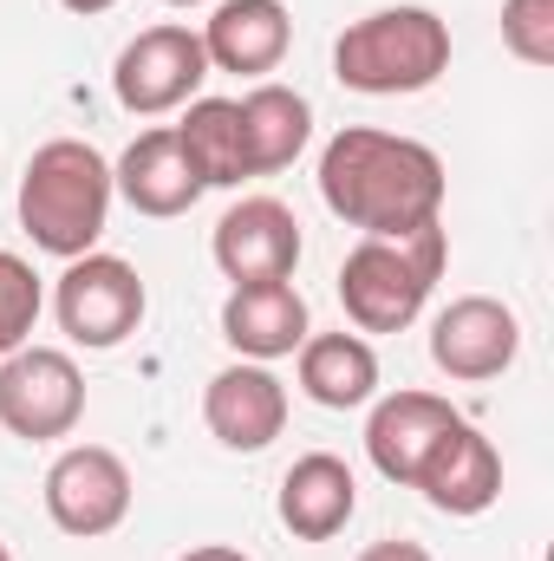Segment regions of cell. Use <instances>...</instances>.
Listing matches in <instances>:
<instances>
[{
    "label": "cell",
    "instance_id": "obj_1",
    "mask_svg": "<svg viewBox=\"0 0 554 561\" xmlns=\"http://www.w3.org/2000/svg\"><path fill=\"white\" fill-rule=\"evenodd\" d=\"M443 157L417 138L346 125L320 150V196L359 236H412L443 222Z\"/></svg>",
    "mask_w": 554,
    "mask_h": 561
},
{
    "label": "cell",
    "instance_id": "obj_2",
    "mask_svg": "<svg viewBox=\"0 0 554 561\" xmlns=\"http://www.w3.org/2000/svg\"><path fill=\"white\" fill-rule=\"evenodd\" d=\"M112 163L85 138H53L39 144L20 170V229L33 236V249L79 262L99 249L105 216H112Z\"/></svg>",
    "mask_w": 554,
    "mask_h": 561
},
{
    "label": "cell",
    "instance_id": "obj_3",
    "mask_svg": "<svg viewBox=\"0 0 554 561\" xmlns=\"http://www.w3.org/2000/svg\"><path fill=\"white\" fill-rule=\"evenodd\" d=\"M450 72V26L430 7H379L333 39V79L366 99H412Z\"/></svg>",
    "mask_w": 554,
    "mask_h": 561
},
{
    "label": "cell",
    "instance_id": "obj_4",
    "mask_svg": "<svg viewBox=\"0 0 554 561\" xmlns=\"http://www.w3.org/2000/svg\"><path fill=\"white\" fill-rule=\"evenodd\" d=\"M443 222H424L412 236H366L346 262H339V307L359 333H405L430 287L443 275Z\"/></svg>",
    "mask_w": 554,
    "mask_h": 561
},
{
    "label": "cell",
    "instance_id": "obj_5",
    "mask_svg": "<svg viewBox=\"0 0 554 561\" xmlns=\"http://www.w3.org/2000/svg\"><path fill=\"white\" fill-rule=\"evenodd\" d=\"M143 307H150V294H143L138 268L125 255H99V249L79 255V262H66L59 294H53V313H59L66 340H79L85 353L125 346L143 327Z\"/></svg>",
    "mask_w": 554,
    "mask_h": 561
},
{
    "label": "cell",
    "instance_id": "obj_6",
    "mask_svg": "<svg viewBox=\"0 0 554 561\" xmlns=\"http://www.w3.org/2000/svg\"><path fill=\"white\" fill-rule=\"evenodd\" d=\"M85 419V373L59 346H20L0 359V424L26 444H53Z\"/></svg>",
    "mask_w": 554,
    "mask_h": 561
},
{
    "label": "cell",
    "instance_id": "obj_7",
    "mask_svg": "<svg viewBox=\"0 0 554 561\" xmlns=\"http://www.w3.org/2000/svg\"><path fill=\"white\" fill-rule=\"evenodd\" d=\"M203 79H209V53H203V33L189 26H143L112 66V92L131 118H163L189 105Z\"/></svg>",
    "mask_w": 554,
    "mask_h": 561
},
{
    "label": "cell",
    "instance_id": "obj_8",
    "mask_svg": "<svg viewBox=\"0 0 554 561\" xmlns=\"http://www.w3.org/2000/svg\"><path fill=\"white\" fill-rule=\"evenodd\" d=\"M46 516H53V529L79 536V542L112 536L131 516V470H125V457L105 450V444L59 450L53 470H46Z\"/></svg>",
    "mask_w": 554,
    "mask_h": 561
},
{
    "label": "cell",
    "instance_id": "obj_9",
    "mask_svg": "<svg viewBox=\"0 0 554 561\" xmlns=\"http://www.w3.org/2000/svg\"><path fill=\"white\" fill-rule=\"evenodd\" d=\"M516 353H522V320H516V307H503L489 294H463L430 320V359L443 379H463V386L503 379L516 366Z\"/></svg>",
    "mask_w": 554,
    "mask_h": 561
},
{
    "label": "cell",
    "instance_id": "obj_10",
    "mask_svg": "<svg viewBox=\"0 0 554 561\" xmlns=\"http://www.w3.org/2000/svg\"><path fill=\"white\" fill-rule=\"evenodd\" d=\"M216 268L249 287V280H287L300 268V222L280 196H242L222 222H216Z\"/></svg>",
    "mask_w": 554,
    "mask_h": 561
},
{
    "label": "cell",
    "instance_id": "obj_11",
    "mask_svg": "<svg viewBox=\"0 0 554 561\" xmlns=\"http://www.w3.org/2000/svg\"><path fill=\"white\" fill-rule=\"evenodd\" d=\"M457 424H463V412H457L450 399H437V392H392V399H379L372 419H366V457H372V470H379L385 483L412 490L417 470L430 463V450H437Z\"/></svg>",
    "mask_w": 554,
    "mask_h": 561
},
{
    "label": "cell",
    "instance_id": "obj_12",
    "mask_svg": "<svg viewBox=\"0 0 554 561\" xmlns=\"http://www.w3.org/2000/svg\"><path fill=\"white\" fill-rule=\"evenodd\" d=\"M112 190H118L138 216H157V222L189 216V209L203 203V176H196L189 150H183V138H176V125L138 131L131 150L112 163Z\"/></svg>",
    "mask_w": 554,
    "mask_h": 561
},
{
    "label": "cell",
    "instance_id": "obj_13",
    "mask_svg": "<svg viewBox=\"0 0 554 561\" xmlns=\"http://www.w3.org/2000/svg\"><path fill=\"white\" fill-rule=\"evenodd\" d=\"M203 424L229 450H268L280 431H287V386H280L268 366H255V359L222 366L209 379V392H203Z\"/></svg>",
    "mask_w": 554,
    "mask_h": 561
},
{
    "label": "cell",
    "instance_id": "obj_14",
    "mask_svg": "<svg viewBox=\"0 0 554 561\" xmlns=\"http://www.w3.org/2000/svg\"><path fill=\"white\" fill-rule=\"evenodd\" d=\"M275 510H280V529H287V536H300V542H333V536L353 523V510H359V477H353L346 457L307 450V457L287 463Z\"/></svg>",
    "mask_w": 554,
    "mask_h": 561
},
{
    "label": "cell",
    "instance_id": "obj_15",
    "mask_svg": "<svg viewBox=\"0 0 554 561\" xmlns=\"http://www.w3.org/2000/svg\"><path fill=\"white\" fill-rule=\"evenodd\" d=\"M293 46V13L280 0H216V13L203 20V53L209 72H275Z\"/></svg>",
    "mask_w": 554,
    "mask_h": 561
},
{
    "label": "cell",
    "instance_id": "obj_16",
    "mask_svg": "<svg viewBox=\"0 0 554 561\" xmlns=\"http://www.w3.org/2000/svg\"><path fill=\"white\" fill-rule=\"evenodd\" d=\"M307 333L313 327H307V300L293 280H249V287H229L222 300V340L255 366L300 353Z\"/></svg>",
    "mask_w": 554,
    "mask_h": 561
},
{
    "label": "cell",
    "instance_id": "obj_17",
    "mask_svg": "<svg viewBox=\"0 0 554 561\" xmlns=\"http://www.w3.org/2000/svg\"><path fill=\"white\" fill-rule=\"evenodd\" d=\"M412 490H424V503L443 510V516H483L503 496V457H496V444L476 424H457L430 450V463L417 470Z\"/></svg>",
    "mask_w": 554,
    "mask_h": 561
},
{
    "label": "cell",
    "instance_id": "obj_18",
    "mask_svg": "<svg viewBox=\"0 0 554 561\" xmlns=\"http://www.w3.org/2000/svg\"><path fill=\"white\" fill-rule=\"evenodd\" d=\"M300 392L326 412L372 405L379 392V353L366 333H307L300 340Z\"/></svg>",
    "mask_w": 554,
    "mask_h": 561
},
{
    "label": "cell",
    "instance_id": "obj_19",
    "mask_svg": "<svg viewBox=\"0 0 554 561\" xmlns=\"http://www.w3.org/2000/svg\"><path fill=\"white\" fill-rule=\"evenodd\" d=\"M235 112H242V144H249V176L287 170L307 150V138H313V105L293 85H275V79H262L255 92H242Z\"/></svg>",
    "mask_w": 554,
    "mask_h": 561
},
{
    "label": "cell",
    "instance_id": "obj_20",
    "mask_svg": "<svg viewBox=\"0 0 554 561\" xmlns=\"http://www.w3.org/2000/svg\"><path fill=\"white\" fill-rule=\"evenodd\" d=\"M176 138L189 150L203 190H235V183H249V144H242V112H235V99H189Z\"/></svg>",
    "mask_w": 554,
    "mask_h": 561
},
{
    "label": "cell",
    "instance_id": "obj_21",
    "mask_svg": "<svg viewBox=\"0 0 554 561\" xmlns=\"http://www.w3.org/2000/svg\"><path fill=\"white\" fill-rule=\"evenodd\" d=\"M39 307H46V294H39L33 262H26V255H13V249H0V359H7V353H20V346L33 340Z\"/></svg>",
    "mask_w": 554,
    "mask_h": 561
},
{
    "label": "cell",
    "instance_id": "obj_22",
    "mask_svg": "<svg viewBox=\"0 0 554 561\" xmlns=\"http://www.w3.org/2000/svg\"><path fill=\"white\" fill-rule=\"evenodd\" d=\"M503 46L522 66H554V0H503Z\"/></svg>",
    "mask_w": 554,
    "mask_h": 561
},
{
    "label": "cell",
    "instance_id": "obj_23",
    "mask_svg": "<svg viewBox=\"0 0 554 561\" xmlns=\"http://www.w3.org/2000/svg\"><path fill=\"white\" fill-rule=\"evenodd\" d=\"M359 561H437V556H430L424 542H405V536H392V542H372V549H366Z\"/></svg>",
    "mask_w": 554,
    "mask_h": 561
},
{
    "label": "cell",
    "instance_id": "obj_24",
    "mask_svg": "<svg viewBox=\"0 0 554 561\" xmlns=\"http://www.w3.org/2000/svg\"><path fill=\"white\" fill-rule=\"evenodd\" d=\"M176 561H249V556L229 549V542H203V549H189V556H176Z\"/></svg>",
    "mask_w": 554,
    "mask_h": 561
},
{
    "label": "cell",
    "instance_id": "obj_25",
    "mask_svg": "<svg viewBox=\"0 0 554 561\" xmlns=\"http://www.w3.org/2000/svg\"><path fill=\"white\" fill-rule=\"evenodd\" d=\"M59 7H66V13H112L118 0H59Z\"/></svg>",
    "mask_w": 554,
    "mask_h": 561
},
{
    "label": "cell",
    "instance_id": "obj_26",
    "mask_svg": "<svg viewBox=\"0 0 554 561\" xmlns=\"http://www.w3.org/2000/svg\"><path fill=\"white\" fill-rule=\"evenodd\" d=\"M163 7H209V0H163Z\"/></svg>",
    "mask_w": 554,
    "mask_h": 561
},
{
    "label": "cell",
    "instance_id": "obj_27",
    "mask_svg": "<svg viewBox=\"0 0 554 561\" xmlns=\"http://www.w3.org/2000/svg\"><path fill=\"white\" fill-rule=\"evenodd\" d=\"M0 561H13V556H7V542H0Z\"/></svg>",
    "mask_w": 554,
    "mask_h": 561
}]
</instances>
